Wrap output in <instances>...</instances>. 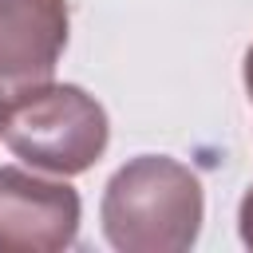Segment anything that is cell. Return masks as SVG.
<instances>
[{
    "instance_id": "cell-1",
    "label": "cell",
    "mask_w": 253,
    "mask_h": 253,
    "mask_svg": "<svg viewBox=\"0 0 253 253\" xmlns=\"http://www.w3.org/2000/svg\"><path fill=\"white\" fill-rule=\"evenodd\" d=\"M103 233L119 253H186L206 217V194L170 154H138L103 190Z\"/></svg>"
},
{
    "instance_id": "cell-2",
    "label": "cell",
    "mask_w": 253,
    "mask_h": 253,
    "mask_svg": "<svg viewBox=\"0 0 253 253\" xmlns=\"http://www.w3.org/2000/svg\"><path fill=\"white\" fill-rule=\"evenodd\" d=\"M111 138L107 111L95 95L75 83H40L24 87L8 99L4 142L32 170H47L59 178L91 170Z\"/></svg>"
},
{
    "instance_id": "cell-3",
    "label": "cell",
    "mask_w": 253,
    "mask_h": 253,
    "mask_svg": "<svg viewBox=\"0 0 253 253\" xmlns=\"http://www.w3.org/2000/svg\"><path fill=\"white\" fill-rule=\"evenodd\" d=\"M79 194L67 182L0 166V253H59L79 237Z\"/></svg>"
},
{
    "instance_id": "cell-4",
    "label": "cell",
    "mask_w": 253,
    "mask_h": 253,
    "mask_svg": "<svg viewBox=\"0 0 253 253\" xmlns=\"http://www.w3.org/2000/svg\"><path fill=\"white\" fill-rule=\"evenodd\" d=\"M67 24V0H0V87L8 95L55 75Z\"/></svg>"
},
{
    "instance_id": "cell-5",
    "label": "cell",
    "mask_w": 253,
    "mask_h": 253,
    "mask_svg": "<svg viewBox=\"0 0 253 253\" xmlns=\"http://www.w3.org/2000/svg\"><path fill=\"white\" fill-rule=\"evenodd\" d=\"M237 229H241V241L253 249V186L245 190L241 198V210H237Z\"/></svg>"
},
{
    "instance_id": "cell-6",
    "label": "cell",
    "mask_w": 253,
    "mask_h": 253,
    "mask_svg": "<svg viewBox=\"0 0 253 253\" xmlns=\"http://www.w3.org/2000/svg\"><path fill=\"white\" fill-rule=\"evenodd\" d=\"M245 91H249V99H253V43H249V51H245Z\"/></svg>"
},
{
    "instance_id": "cell-7",
    "label": "cell",
    "mask_w": 253,
    "mask_h": 253,
    "mask_svg": "<svg viewBox=\"0 0 253 253\" xmlns=\"http://www.w3.org/2000/svg\"><path fill=\"white\" fill-rule=\"evenodd\" d=\"M8 99H12V95L0 87V138H4V123H8Z\"/></svg>"
}]
</instances>
